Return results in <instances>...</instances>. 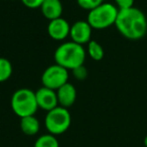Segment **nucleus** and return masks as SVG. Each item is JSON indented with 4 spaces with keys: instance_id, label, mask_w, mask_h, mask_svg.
Instances as JSON below:
<instances>
[{
    "instance_id": "nucleus-1",
    "label": "nucleus",
    "mask_w": 147,
    "mask_h": 147,
    "mask_svg": "<svg viewBox=\"0 0 147 147\" xmlns=\"http://www.w3.org/2000/svg\"><path fill=\"white\" fill-rule=\"evenodd\" d=\"M115 26L127 39L137 40L147 32V18L137 7L121 9L118 12Z\"/></svg>"
},
{
    "instance_id": "nucleus-2",
    "label": "nucleus",
    "mask_w": 147,
    "mask_h": 147,
    "mask_svg": "<svg viewBox=\"0 0 147 147\" xmlns=\"http://www.w3.org/2000/svg\"><path fill=\"white\" fill-rule=\"evenodd\" d=\"M87 51L82 45L74 41H65L57 47L55 51V63L67 71H71L79 65H84Z\"/></svg>"
},
{
    "instance_id": "nucleus-3",
    "label": "nucleus",
    "mask_w": 147,
    "mask_h": 147,
    "mask_svg": "<svg viewBox=\"0 0 147 147\" xmlns=\"http://www.w3.org/2000/svg\"><path fill=\"white\" fill-rule=\"evenodd\" d=\"M10 105L14 114L19 118L33 116L38 109L35 92L28 88H20L15 91L11 97Z\"/></svg>"
},
{
    "instance_id": "nucleus-4",
    "label": "nucleus",
    "mask_w": 147,
    "mask_h": 147,
    "mask_svg": "<svg viewBox=\"0 0 147 147\" xmlns=\"http://www.w3.org/2000/svg\"><path fill=\"white\" fill-rule=\"evenodd\" d=\"M119 9L116 5L104 2L89 11L87 21L93 29H105L115 25Z\"/></svg>"
},
{
    "instance_id": "nucleus-5",
    "label": "nucleus",
    "mask_w": 147,
    "mask_h": 147,
    "mask_svg": "<svg viewBox=\"0 0 147 147\" xmlns=\"http://www.w3.org/2000/svg\"><path fill=\"white\" fill-rule=\"evenodd\" d=\"M71 116L67 108L57 106V108L47 112L45 118V126L49 134L55 136L65 133L69 128Z\"/></svg>"
},
{
    "instance_id": "nucleus-6",
    "label": "nucleus",
    "mask_w": 147,
    "mask_h": 147,
    "mask_svg": "<svg viewBox=\"0 0 147 147\" xmlns=\"http://www.w3.org/2000/svg\"><path fill=\"white\" fill-rule=\"evenodd\" d=\"M69 82V71L61 65L55 63L43 71L41 75L42 87L57 91L63 85Z\"/></svg>"
},
{
    "instance_id": "nucleus-7",
    "label": "nucleus",
    "mask_w": 147,
    "mask_h": 147,
    "mask_svg": "<svg viewBox=\"0 0 147 147\" xmlns=\"http://www.w3.org/2000/svg\"><path fill=\"white\" fill-rule=\"evenodd\" d=\"M92 26L87 20H78L71 25V40L79 45H88L92 39Z\"/></svg>"
},
{
    "instance_id": "nucleus-8",
    "label": "nucleus",
    "mask_w": 147,
    "mask_h": 147,
    "mask_svg": "<svg viewBox=\"0 0 147 147\" xmlns=\"http://www.w3.org/2000/svg\"><path fill=\"white\" fill-rule=\"evenodd\" d=\"M35 97H36L37 106L41 110L49 112L59 106L57 92L55 90L41 87L35 92Z\"/></svg>"
},
{
    "instance_id": "nucleus-9",
    "label": "nucleus",
    "mask_w": 147,
    "mask_h": 147,
    "mask_svg": "<svg viewBox=\"0 0 147 147\" xmlns=\"http://www.w3.org/2000/svg\"><path fill=\"white\" fill-rule=\"evenodd\" d=\"M71 24L63 17L51 20L47 24V33L53 40L61 41L69 36Z\"/></svg>"
},
{
    "instance_id": "nucleus-10",
    "label": "nucleus",
    "mask_w": 147,
    "mask_h": 147,
    "mask_svg": "<svg viewBox=\"0 0 147 147\" xmlns=\"http://www.w3.org/2000/svg\"><path fill=\"white\" fill-rule=\"evenodd\" d=\"M57 102L59 106L63 108H69L71 107L77 99V90L73 84L67 82V84L63 85L61 88H59L57 91Z\"/></svg>"
},
{
    "instance_id": "nucleus-11",
    "label": "nucleus",
    "mask_w": 147,
    "mask_h": 147,
    "mask_svg": "<svg viewBox=\"0 0 147 147\" xmlns=\"http://www.w3.org/2000/svg\"><path fill=\"white\" fill-rule=\"evenodd\" d=\"M39 8L43 16L49 21L61 17L63 11L61 0H45Z\"/></svg>"
},
{
    "instance_id": "nucleus-12",
    "label": "nucleus",
    "mask_w": 147,
    "mask_h": 147,
    "mask_svg": "<svg viewBox=\"0 0 147 147\" xmlns=\"http://www.w3.org/2000/svg\"><path fill=\"white\" fill-rule=\"evenodd\" d=\"M20 129L25 135L33 136L38 133L40 129V123L34 115L23 117L20 118Z\"/></svg>"
},
{
    "instance_id": "nucleus-13",
    "label": "nucleus",
    "mask_w": 147,
    "mask_h": 147,
    "mask_svg": "<svg viewBox=\"0 0 147 147\" xmlns=\"http://www.w3.org/2000/svg\"><path fill=\"white\" fill-rule=\"evenodd\" d=\"M87 51H88L89 57L96 61H101V59H103L104 55H105L103 47L96 40H91L90 42L88 43Z\"/></svg>"
},
{
    "instance_id": "nucleus-14",
    "label": "nucleus",
    "mask_w": 147,
    "mask_h": 147,
    "mask_svg": "<svg viewBox=\"0 0 147 147\" xmlns=\"http://www.w3.org/2000/svg\"><path fill=\"white\" fill-rule=\"evenodd\" d=\"M33 147H59V144L55 135L47 133L39 136L34 142Z\"/></svg>"
},
{
    "instance_id": "nucleus-15",
    "label": "nucleus",
    "mask_w": 147,
    "mask_h": 147,
    "mask_svg": "<svg viewBox=\"0 0 147 147\" xmlns=\"http://www.w3.org/2000/svg\"><path fill=\"white\" fill-rule=\"evenodd\" d=\"M12 65L5 57H0V83H4L10 79L12 75Z\"/></svg>"
},
{
    "instance_id": "nucleus-16",
    "label": "nucleus",
    "mask_w": 147,
    "mask_h": 147,
    "mask_svg": "<svg viewBox=\"0 0 147 147\" xmlns=\"http://www.w3.org/2000/svg\"><path fill=\"white\" fill-rule=\"evenodd\" d=\"M77 3L82 9L91 11L92 9L104 3V0H77Z\"/></svg>"
},
{
    "instance_id": "nucleus-17",
    "label": "nucleus",
    "mask_w": 147,
    "mask_h": 147,
    "mask_svg": "<svg viewBox=\"0 0 147 147\" xmlns=\"http://www.w3.org/2000/svg\"><path fill=\"white\" fill-rule=\"evenodd\" d=\"M71 73H73V76L75 79L79 81H84L88 77V69L85 67V65H79V67H75L74 69H71Z\"/></svg>"
},
{
    "instance_id": "nucleus-18",
    "label": "nucleus",
    "mask_w": 147,
    "mask_h": 147,
    "mask_svg": "<svg viewBox=\"0 0 147 147\" xmlns=\"http://www.w3.org/2000/svg\"><path fill=\"white\" fill-rule=\"evenodd\" d=\"M45 0H21V2L23 3L24 6L30 9H37L41 6L42 2Z\"/></svg>"
},
{
    "instance_id": "nucleus-19",
    "label": "nucleus",
    "mask_w": 147,
    "mask_h": 147,
    "mask_svg": "<svg viewBox=\"0 0 147 147\" xmlns=\"http://www.w3.org/2000/svg\"><path fill=\"white\" fill-rule=\"evenodd\" d=\"M116 3V6L118 7L119 10L121 9H127L130 7L134 6V1L135 0H114Z\"/></svg>"
},
{
    "instance_id": "nucleus-20",
    "label": "nucleus",
    "mask_w": 147,
    "mask_h": 147,
    "mask_svg": "<svg viewBox=\"0 0 147 147\" xmlns=\"http://www.w3.org/2000/svg\"><path fill=\"white\" fill-rule=\"evenodd\" d=\"M144 145H145V147H147V135L145 136V138H144Z\"/></svg>"
},
{
    "instance_id": "nucleus-21",
    "label": "nucleus",
    "mask_w": 147,
    "mask_h": 147,
    "mask_svg": "<svg viewBox=\"0 0 147 147\" xmlns=\"http://www.w3.org/2000/svg\"><path fill=\"white\" fill-rule=\"evenodd\" d=\"M11 1H13V0H11Z\"/></svg>"
}]
</instances>
